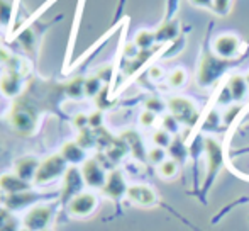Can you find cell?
Returning a JSON list of instances; mask_svg holds the SVG:
<instances>
[{
    "label": "cell",
    "instance_id": "1",
    "mask_svg": "<svg viewBox=\"0 0 249 231\" xmlns=\"http://www.w3.org/2000/svg\"><path fill=\"white\" fill-rule=\"evenodd\" d=\"M56 214V204L53 202H37L36 206L29 208V211L24 214L22 226L31 231H43L48 230V226L53 223Z\"/></svg>",
    "mask_w": 249,
    "mask_h": 231
},
{
    "label": "cell",
    "instance_id": "2",
    "mask_svg": "<svg viewBox=\"0 0 249 231\" xmlns=\"http://www.w3.org/2000/svg\"><path fill=\"white\" fill-rule=\"evenodd\" d=\"M66 170H68V163L65 162V158L59 153L48 156L39 163V169H37L36 177H34V185L41 187V185L51 184L53 180L63 177L66 173Z\"/></svg>",
    "mask_w": 249,
    "mask_h": 231
},
{
    "label": "cell",
    "instance_id": "3",
    "mask_svg": "<svg viewBox=\"0 0 249 231\" xmlns=\"http://www.w3.org/2000/svg\"><path fill=\"white\" fill-rule=\"evenodd\" d=\"M166 107L170 111V114L173 117H177V121L180 124L185 126H194L198 121V109L195 106L194 100H190L188 97L175 96L171 99H168Z\"/></svg>",
    "mask_w": 249,
    "mask_h": 231
},
{
    "label": "cell",
    "instance_id": "4",
    "mask_svg": "<svg viewBox=\"0 0 249 231\" xmlns=\"http://www.w3.org/2000/svg\"><path fill=\"white\" fill-rule=\"evenodd\" d=\"M9 121L12 124V128L16 131H19L20 135H33L36 129V114L26 107L24 104H14L12 111H10Z\"/></svg>",
    "mask_w": 249,
    "mask_h": 231
},
{
    "label": "cell",
    "instance_id": "5",
    "mask_svg": "<svg viewBox=\"0 0 249 231\" xmlns=\"http://www.w3.org/2000/svg\"><path fill=\"white\" fill-rule=\"evenodd\" d=\"M97 206H99V199L93 192H87L83 191L82 194L75 195L71 201L66 204L68 212L73 218H87L92 212H95Z\"/></svg>",
    "mask_w": 249,
    "mask_h": 231
},
{
    "label": "cell",
    "instance_id": "6",
    "mask_svg": "<svg viewBox=\"0 0 249 231\" xmlns=\"http://www.w3.org/2000/svg\"><path fill=\"white\" fill-rule=\"evenodd\" d=\"M226 68V59L213 58V57H203L202 63L198 66L197 80L200 87H207L220 77V73Z\"/></svg>",
    "mask_w": 249,
    "mask_h": 231
},
{
    "label": "cell",
    "instance_id": "7",
    "mask_svg": "<svg viewBox=\"0 0 249 231\" xmlns=\"http://www.w3.org/2000/svg\"><path fill=\"white\" fill-rule=\"evenodd\" d=\"M85 187V180L82 177V172L78 167H68L66 173L63 175V191H61V201L68 204L75 195L82 194Z\"/></svg>",
    "mask_w": 249,
    "mask_h": 231
},
{
    "label": "cell",
    "instance_id": "8",
    "mask_svg": "<svg viewBox=\"0 0 249 231\" xmlns=\"http://www.w3.org/2000/svg\"><path fill=\"white\" fill-rule=\"evenodd\" d=\"M82 177L85 180L87 187L92 189H102L105 185V180H107V173H105L104 167L97 162L95 158H89L82 163Z\"/></svg>",
    "mask_w": 249,
    "mask_h": 231
},
{
    "label": "cell",
    "instance_id": "9",
    "mask_svg": "<svg viewBox=\"0 0 249 231\" xmlns=\"http://www.w3.org/2000/svg\"><path fill=\"white\" fill-rule=\"evenodd\" d=\"M213 53L220 59H231L237 57L241 51V39L234 34H222V36L215 38L212 44Z\"/></svg>",
    "mask_w": 249,
    "mask_h": 231
},
{
    "label": "cell",
    "instance_id": "10",
    "mask_svg": "<svg viewBox=\"0 0 249 231\" xmlns=\"http://www.w3.org/2000/svg\"><path fill=\"white\" fill-rule=\"evenodd\" d=\"M127 189L129 185L125 184V178L121 170H112L107 175V180H105V185L102 187V192L112 201H119V199H122L127 194Z\"/></svg>",
    "mask_w": 249,
    "mask_h": 231
},
{
    "label": "cell",
    "instance_id": "11",
    "mask_svg": "<svg viewBox=\"0 0 249 231\" xmlns=\"http://www.w3.org/2000/svg\"><path fill=\"white\" fill-rule=\"evenodd\" d=\"M125 197L136 206H153L154 202L158 201V194L151 185H146V184H136V185H129L127 189V194Z\"/></svg>",
    "mask_w": 249,
    "mask_h": 231
},
{
    "label": "cell",
    "instance_id": "12",
    "mask_svg": "<svg viewBox=\"0 0 249 231\" xmlns=\"http://www.w3.org/2000/svg\"><path fill=\"white\" fill-rule=\"evenodd\" d=\"M39 199H41V195L33 191L17 192V194H7L5 197H3V208H7L9 211H19V209L36 206Z\"/></svg>",
    "mask_w": 249,
    "mask_h": 231
},
{
    "label": "cell",
    "instance_id": "13",
    "mask_svg": "<svg viewBox=\"0 0 249 231\" xmlns=\"http://www.w3.org/2000/svg\"><path fill=\"white\" fill-rule=\"evenodd\" d=\"M22 89V73L16 68H9L0 77V92L5 97H16Z\"/></svg>",
    "mask_w": 249,
    "mask_h": 231
},
{
    "label": "cell",
    "instance_id": "14",
    "mask_svg": "<svg viewBox=\"0 0 249 231\" xmlns=\"http://www.w3.org/2000/svg\"><path fill=\"white\" fill-rule=\"evenodd\" d=\"M205 146V155H207V165H209V177H213L217 170L222 165V148L220 145L212 138H207L203 141Z\"/></svg>",
    "mask_w": 249,
    "mask_h": 231
},
{
    "label": "cell",
    "instance_id": "15",
    "mask_svg": "<svg viewBox=\"0 0 249 231\" xmlns=\"http://www.w3.org/2000/svg\"><path fill=\"white\" fill-rule=\"evenodd\" d=\"M31 182L22 180L16 173H2L0 175V192L2 194H17V192L31 191Z\"/></svg>",
    "mask_w": 249,
    "mask_h": 231
},
{
    "label": "cell",
    "instance_id": "16",
    "mask_svg": "<svg viewBox=\"0 0 249 231\" xmlns=\"http://www.w3.org/2000/svg\"><path fill=\"white\" fill-rule=\"evenodd\" d=\"M39 163L41 162H37V158H34V156H22V158H19L14 163V173L26 182H34Z\"/></svg>",
    "mask_w": 249,
    "mask_h": 231
},
{
    "label": "cell",
    "instance_id": "17",
    "mask_svg": "<svg viewBox=\"0 0 249 231\" xmlns=\"http://www.w3.org/2000/svg\"><path fill=\"white\" fill-rule=\"evenodd\" d=\"M59 155H61L63 158H65V162L71 167L78 165V163H83L87 160L85 158V148H82L76 141L65 143V145L61 146Z\"/></svg>",
    "mask_w": 249,
    "mask_h": 231
},
{
    "label": "cell",
    "instance_id": "18",
    "mask_svg": "<svg viewBox=\"0 0 249 231\" xmlns=\"http://www.w3.org/2000/svg\"><path fill=\"white\" fill-rule=\"evenodd\" d=\"M227 94L232 100H243L244 96L248 94V83L246 78L243 75H231L229 80H227Z\"/></svg>",
    "mask_w": 249,
    "mask_h": 231
},
{
    "label": "cell",
    "instance_id": "19",
    "mask_svg": "<svg viewBox=\"0 0 249 231\" xmlns=\"http://www.w3.org/2000/svg\"><path fill=\"white\" fill-rule=\"evenodd\" d=\"M154 34H156V41H171L173 38L178 36V20H170V22L161 24Z\"/></svg>",
    "mask_w": 249,
    "mask_h": 231
},
{
    "label": "cell",
    "instance_id": "20",
    "mask_svg": "<svg viewBox=\"0 0 249 231\" xmlns=\"http://www.w3.org/2000/svg\"><path fill=\"white\" fill-rule=\"evenodd\" d=\"M154 41H156V34H154L153 31H148V29L139 31L134 38V44L139 48V51L151 50V46L154 44Z\"/></svg>",
    "mask_w": 249,
    "mask_h": 231
},
{
    "label": "cell",
    "instance_id": "21",
    "mask_svg": "<svg viewBox=\"0 0 249 231\" xmlns=\"http://www.w3.org/2000/svg\"><path fill=\"white\" fill-rule=\"evenodd\" d=\"M0 26L9 27V33L14 26V7L9 0H0Z\"/></svg>",
    "mask_w": 249,
    "mask_h": 231
},
{
    "label": "cell",
    "instance_id": "22",
    "mask_svg": "<svg viewBox=\"0 0 249 231\" xmlns=\"http://www.w3.org/2000/svg\"><path fill=\"white\" fill-rule=\"evenodd\" d=\"M65 90L70 97L80 99V97L85 96V78H83V77H76V78H73L70 83H66Z\"/></svg>",
    "mask_w": 249,
    "mask_h": 231
},
{
    "label": "cell",
    "instance_id": "23",
    "mask_svg": "<svg viewBox=\"0 0 249 231\" xmlns=\"http://www.w3.org/2000/svg\"><path fill=\"white\" fill-rule=\"evenodd\" d=\"M102 92V80L97 75H92L85 78V96L97 97Z\"/></svg>",
    "mask_w": 249,
    "mask_h": 231
},
{
    "label": "cell",
    "instance_id": "24",
    "mask_svg": "<svg viewBox=\"0 0 249 231\" xmlns=\"http://www.w3.org/2000/svg\"><path fill=\"white\" fill-rule=\"evenodd\" d=\"M158 173L163 178H173L178 173V163L175 160H164L161 165H158Z\"/></svg>",
    "mask_w": 249,
    "mask_h": 231
},
{
    "label": "cell",
    "instance_id": "25",
    "mask_svg": "<svg viewBox=\"0 0 249 231\" xmlns=\"http://www.w3.org/2000/svg\"><path fill=\"white\" fill-rule=\"evenodd\" d=\"M170 155L173 156L171 160H175V162H183L185 158H187V148H185L183 141H180V139H175L173 143L170 145Z\"/></svg>",
    "mask_w": 249,
    "mask_h": 231
},
{
    "label": "cell",
    "instance_id": "26",
    "mask_svg": "<svg viewBox=\"0 0 249 231\" xmlns=\"http://www.w3.org/2000/svg\"><path fill=\"white\" fill-rule=\"evenodd\" d=\"M185 82H187V72H185L183 68H175L173 72L170 73V77H168V83H170L171 87H175V89L183 87Z\"/></svg>",
    "mask_w": 249,
    "mask_h": 231
},
{
    "label": "cell",
    "instance_id": "27",
    "mask_svg": "<svg viewBox=\"0 0 249 231\" xmlns=\"http://www.w3.org/2000/svg\"><path fill=\"white\" fill-rule=\"evenodd\" d=\"M153 143L156 146H160V148H170V145L173 143V139H171V135L168 131H164V129H160V131H156L153 135Z\"/></svg>",
    "mask_w": 249,
    "mask_h": 231
},
{
    "label": "cell",
    "instance_id": "28",
    "mask_svg": "<svg viewBox=\"0 0 249 231\" xmlns=\"http://www.w3.org/2000/svg\"><path fill=\"white\" fill-rule=\"evenodd\" d=\"M161 126H163L164 131H168L170 135H175V133L180 129V122H178L177 117H173L171 114L163 116V119H161Z\"/></svg>",
    "mask_w": 249,
    "mask_h": 231
},
{
    "label": "cell",
    "instance_id": "29",
    "mask_svg": "<svg viewBox=\"0 0 249 231\" xmlns=\"http://www.w3.org/2000/svg\"><path fill=\"white\" fill-rule=\"evenodd\" d=\"M148 160L154 165H161V163L166 160V152L164 148H160V146H154L148 152Z\"/></svg>",
    "mask_w": 249,
    "mask_h": 231
},
{
    "label": "cell",
    "instance_id": "30",
    "mask_svg": "<svg viewBox=\"0 0 249 231\" xmlns=\"http://www.w3.org/2000/svg\"><path fill=\"white\" fill-rule=\"evenodd\" d=\"M144 107H146V111H151V113L158 114V113H161V111H164L166 104L158 99V97H149V99H146Z\"/></svg>",
    "mask_w": 249,
    "mask_h": 231
},
{
    "label": "cell",
    "instance_id": "31",
    "mask_svg": "<svg viewBox=\"0 0 249 231\" xmlns=\"http://www.w3.org/2000/svg\"><path fill=\"white\" fill-rule=\"evenodd\" d=\"M76 143H78L82 148H89V146L93 145V135L90 129H82L78 135V138H76Z\"/></svg>",
    "mask_w": 249,
    "mask_h": 231
},
{
    "label": "cell",
    "instance_id": "32",
    "mask_svg": "<svg viewBox=\"0 0 249 231\" xmlns=\"http://www.w3.org/2000/svg\"><path fill=\"white\" fill-rule=\"evenodd\" d=\"M231 0H212V10L217 16H227L229 14Z\"/></svg>",
    "mask_w": 249,
    "mask_h": 231
},
{
    "label": "cell",
    "instance_id": "33",
    "mask_svg": "<svg viewBox=\"0 0 249 231\" xmlns=\"http://www.w3.org/2000/svg\"><path fill=\"white\" fill-rule=\"evenodd\" d=\"M139 122H141V126H144V128H151V126L156 122V114L151 113V111H142L141 116H139Z\"/></svg>",
    "mask_w": 249,
    "mask_h": 231
},
{
    "label": "cell",
    "instance_id": "34",
    "mask_svg": "<svg viewBox=\"0 0 249 231\" xmlns=\"http://www.w3.org/2000/svg\"><path fill=\"white\" fill-rule=\"evenodd\" d=\"M102 122H104V114H102V111H95V113H92L89 116L90 128H100Z\"/></svg>",
    "mask_w": 249,
    "mask_h": 231
},
{
    "label": "cell",
    "instance_id": "35",
    "mask_svg": "<svg viewBox=\"0 0 249 231\" xmlns=\"http://www.w3.org/2000/svg\"><path fill=\"white\" fill-rule=\"evenodd\" d=\"M73 126H75V128H78L80 131H82V129H85L87 126H89V116H87V114H76L75 117H73Z\"/></svg>",
    "mask_w": 249,
    "mask_h": 231
},
{
    "label": "cell",
    "instance_id": "36",
    "mask_svg": "<svg viewBox=\"0 0 249 231\" xmlns=\"http://www.w3.org/2000/svg\"><path fill=\"white\" fill-rule=\"evenodd\" d=\"M19 223H17L16 218H10L7 219L5 223H3L2 226H0V231H19Z\"/></svg>",
    "mask_w": 249,
    "mask_h": 231
},
{
    "label": "cell",
    "instance_id": "37",
    "mask_svg": "<svg viewBox=\"0 0 249 231\" xmlns=\"http://www.w3.org/2000/svg\"><path fill=\"white\" fill-rule=\"evenodd\" d=\"M239 107H229V109H227V113L224 114V122H226V124H231V122L234 121V117H236L237 114H239Z\"/></svg>",
    "mask_w": 249,
    "mask_h": 231
},
{
    "label": "cell",
    "instance_id": "38",
    "mask_svg": "<svg viewBox=\"0 0 249 231\" xmlns=\"http://www.w3.org/2000/svg\"><path fill=\"white\" fill-rule=\"evenodd\" d=\"M124 53H125V57H129V58H136L139 55V48L136 46L134 43H129V44H125Z\"/></svg>",
    "mask_w": 249,
    "mask_h": 231
},
{
    "label": "cell",
    "instance_id": "39",
    "mask_svg": "<svg viewBox=\"0 0 249 231\" xmlns=\"http://www.w3.org/2000/svg\"><path fill=\"white\" fill-rule=\"evenodd\" d=\"M194 5H197V7H202V9H212V0H190Z\"/></svg>",
    "mask_w": 249,
    "mask_h": 231
},
{
    "label": "cell",
    "instance_id": "40",
    "mask_svg": "<svg viewBox=\"0 0 249 231\" xmlns=\"http://www.w3.org/2000/svg\"><path fill=\"white\" fill-rule=\"evenodd\" d=\"M12 216H10V211L7 208H0V226L3 225V223L7 221V219H10Z\"/></svg>",
    "mask_w": 249,
    "mask_h": 231
},
{
    "label": "cell",
    "instance_id": "41",
    "mask_svg": "<svg viewBox=\"0 0 249 231\" xmlns=\"http://www.w3.org/2000/svg\"><path fill=\"white\" fill-rule=\"evenodd\" d=\"M149 75H151V78L158 80V78H161V77H163V70H161L160 66H153V68L149 70Z\"/></svg>",
    "mask_w": 249,
    "mask_h": 231
},
{
    "label": "cell",
    "instance_id": "42",
    "mask_svg": "<svg viewBox=\"0 0 249 231\" xmlns=\"http://www.w3.org/2000/svg\"><path fill=\"white\" fill-rule=\"evenodd\" d=\"M2 61H10V55L7 53L2 46H0V63H2Z\"/></svg>",
    "mask_w": 249,
    "mask_h": 231
},
{
    "label": "cell",
    "instance_id": "43",
    "mask_svg": "<svg viewBox=\"0 0 249 231\" xmlns=\"http://www.w3.org/2000/svg\"><path fill=\"white\" fill-rule=\"evenodd\" d=\"M244 78H246V83H248V89H249V70H248V73L244 75Z\"/></svg>",
    "mask_w": 249,
    "mask_h": 231
},
{
    "label": "cell",
    "instance_id": "44",
    "mask_svg": "<svg viewBox=\"0 0 249 231\" xmlns=\"http://www.w3.org/2000/svg\"><path fill=\"white\" fill-rule=\"evenodd\" d=\"M19 231H31V230H27V228H24V226H22V228H20Z\"/></svg>",
    "mask_w": 249,
    "mask_h": 231
},
{
    "label": "cell",
    "instance_id": "45",
    "mask_svg": "<svg viewBox=\"0 0 249 231\" xmlns=\"http://www.w3.org/2000/svg\"><path fill=\"white\" fill-rule=\"evenodd\" d=\"M43 231H51V230H43Z\"/></svg>",
    "mask_w": 249,
    "mask_h": 231
}]
</instances>
